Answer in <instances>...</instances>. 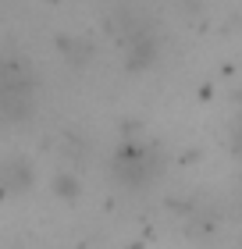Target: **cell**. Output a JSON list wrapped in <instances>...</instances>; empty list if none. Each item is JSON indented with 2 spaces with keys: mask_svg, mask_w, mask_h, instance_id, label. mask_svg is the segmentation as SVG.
Segmentation results:
<instances>
[{
  "mask_svg": "<svg viewBox=\"0 0 242 249\" xmlns=\"http://www.w3.org/2000/svg\"><path fill=\"white\" fill-rule=\"evenodd\" d=\"M111 171L121 185L143 189L160 175V157H157V150H149V146H121V150L114 153V160H111Z\"/></svg>",
  "mask_w": 242,
  "mask_h": 249,
  "instance_id": "1",
  "label": "cell"
},
{
  "mask_svg": "<svg viewBox=\"0 0 242 249\" xmlns=\"http://www.w3.org/2000/svg\"><path fill=\"white\" fill-rule=\"evenodd\" d=\"M4 114L11 121H21L25 114H32V82L29 75H18V64L4 68V93H0Z\"/></svg>",
  "mask_w": 242,
  "mask_h": 249,
  "instance_id": "2",
  "label": "cell"
},
{
  "mask_svg": "<svg viewBox=\"0 0 242 249\" xmlns=\"http://www.w3.org/2000/svg\"><path fill=\"white\" fill-rule=\"evenodd\" d=\"M4 175H7V189H11V192L32 185V167H29L25 160H11V164L4 167Z\"/></svg>",
  "mask_w": 242,
  "mask_h": 249,
  "instance_id": "3",
  "label": "cell"
}]
</instances>
